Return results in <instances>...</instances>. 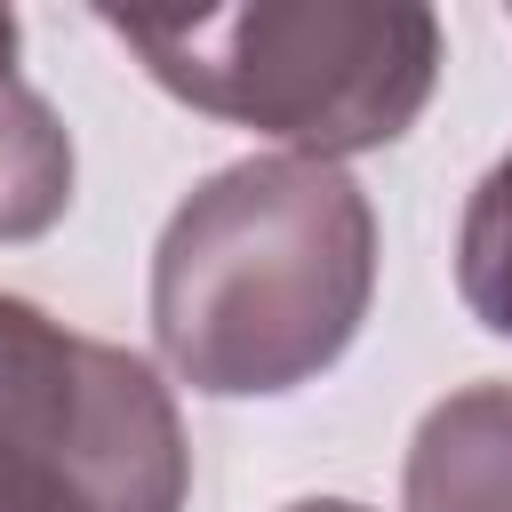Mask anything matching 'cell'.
Segmentation results:
<instances>
[{
  "instance_id": "6da1fadb",
  "label": "cell",
  "mask_w": 512,
  "mask_h": 512,
  "mask_svg": "<svg viewBox=\"0 0 512 512\" xmlns=\"http://www.w3.org/2000/svg\"><path fill=\"white\" fill-rule=\"evenodd\" d=\"M376 304V208L336 160L256 152L200 176L152 248V344L200 400L328 376Z\"/></svg>"
},
{
  "instance_id": "7a4b0ae2",
  "label": "cell",
  "mask_w": 512,
  "mask_h": 512,
  "mask_svg": "<svg viewBox=\"0 0 512 512\" xmlns=\"http://www.w3.org/2000/svg\"><path fill=\"white\" fill-rule=\"evenodd\" d=\"M96 24L192 112L256 128L304 160L400 144L448 64L416 0H248V8H96Z\"/></svg>"
},
{
  "instance_id": "3957f363",
  "label": "cell",
  "mask_w": 512,
  "mask_h": 512,
  "mask_svg": "<svg viewBox=\"0 0 512 512\" xmlns=\"http://www.w3.org/2000/svg\"><path fill=\"white\" fill-rule=\"evenodd\" d=\"M192 448L144 352L104 344L56 424L0 440V512H184Z\"/></svg>"
},
{
  "instance_id": "277c9868",
  "label": "cell",
  "mask_w": 512,
  "mask_h": 512,
  "mask_svg": "<svg viewBox=\"0 0 512 512\" xmlns=\"http://www.w3.org/2000/svg\"><path fill=\"white\" fill-rule=\"evenodd\" d=\"M400 512H512V384H464L424 408Z\"/></svg>"
},
{
  "instance_id": "5b68a950",
  "label": "cell",
  "mask_w": 512,
  "mask_h": 512,
  "mask_svg": "<svg viewBox=\"0 0 512 512\" xmlns=\"http://www.w3.org/2000/svg\"><path fill=\"white\" fill-rule=\"evenodd\" d=\"M16 48L24 32L0 8V240H40L64 224L80 160H72V128L56 120V104L24 80Z\"/></svg>"
},
{
  "instance_id": "8992f818",
  "label": "cell",
  "mask_w": 512,
  "mask_h": 512,
  "mask_svg": "<svg viewBox=\"0 0 512 512\" xmlns=\"http://www.w3.org/2000/svg\"><path fill=\"white\" fill-rule=\"evenodd\" d=\"M96 352H104V336H80V328L48 320L40 304L0 296V440L32 432V424H56L80 400Z\"/></svg>"
},
{
  "instance_id": "52a82bcc",
  "label": "cell",
  "mask_w": 512,
  "mask_h": 512,
  "mask_svg": "<svg viewBox=\"0 0 512 512\" xmlns=\"http://www.w3.org/2000/svg\"><path fill=\"white\" fill-rule=\"evenodd\" d=\"M456 296L464 312L512 344V152L472 184L456 224Z\"/></svg>"
},
{
  "instance_id": "ba28073f",
  "label": "cell",
  "mask_w": 512,
  "mask_h": 512,
  "mask_svg": "<svg viewBox=\"0 0 512 512\" xmlns=\"http://www.w3.org/2000/svg\"><path fill=\"white\" fill-rule=\"evenodd\" d=\"M288 512H368V504H352V496H304V504H288Z\"/></svg>"
}]
</instances>
